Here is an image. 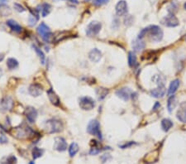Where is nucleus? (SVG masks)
<instances>
[{
    "mask_svg": "<svg viewBox=\"0 0 186 164\" xmlns=\"http://www.w3.org/2000/svg\"><path fill=\"white\" fill-rule=\"evenodd\" d=\"M176 117L180 122L186 123V102H184L180 104L176 114Z\"/></svg>",
    "mask_w": 186,
    "mask_h": 164,
    "instance_id": "17",
    "label": "nucleus"
},
{
    "mask_svg": "<svg viewBox=\"0 0 186 164\" xmlns=\"http://www.w3.org/2000/svg\"><path fill=\"white\" fill-rule=\"evenodd\" d=\"M10 133L19 140H30V139H35V137L38 135L35 131H33L26 125H20L18 127L13 128L10 131Z\"/></svg>",
    "mask_w": 186,
    "mask_h": 164,
    "instance_id": "1",
    "label": "nucleus"
},
{
    "mask_svg": "<svg viewBox=\"0 0 186 164\" xmlns=\"http://www.w3.org/2000/svg\"><path fill=\"white\" fill-rule=\"evenodd\" d=\"M87 131L88 133L94 136H97L99 138H102V133L100 130V124L99 122L96 120H91L88 124L87 127Z\"/></svg>",
    "mask_w": 186,
    "mask_h": 164,
    "instance_id": "5",
    "label": "nucleus"
},
{
    "mask_svg": "<svg viewBox=\"0 0 186 164\" xmlns=\"http://www.w3.org/2000/svg\"><path fill=\"white\" fill-rule=\"evenodd\" d=\"M180 81L178 79L176 80H174L173 81H171V83L170 84V86H169V89H168V95H175L178 88L180 87Z\"/></svg>",
    "mask_w": 186,
    "mask_h": 164,
    "instance_id": "22",
    "label": "nucleus"
},
{
    "mask_svg": "<svg viewBox=\"0 0 186 164\" xmlns=\"http://www.w3.org/2000/svg\"><path fill=\"white\" fill-rule=\"evenodd\" d=\"M79 104L80 109L83 110H91L95 107L96 103H95V99H92L91 97L84 96L81 97L79 100Z\"/></svg>",
    "mask_w": 186,
    "mask_h": 164,
    "instance_id": "6",
    "label": "nucleus"
},
{
    "mask_svg": "<svg viewBox=\"0 0 186 164\" xmlns=\"http://www.w3.org/2000/svg\"><path fill=\"white\" fill-rule=\"evenodd\" d=\"M7 25H8L13 31L15 32H18V33L21 32L22 27L20 26L17 22L14 21V20H8V21L7 22Z\"/></svg>",
    "mask_w": 186,
    "mask_h": 164,
    "instance_id": "24",
    "label": "nucleus"
},
{
    "mask_svg": "<svg viewBox=\"0 0 186 164\" xmlns=\"http://www.w3.org/2000/svg\"><path fill=\"white\" fill-rule=\"evenodd\" d=\"M151 95L156 99H159V98H162L164 97V95L166 93V89L164 86H159L157 88H155L153 90H151Z\"/></svg>",
    "mask_w": 186,
    "mask_h": 164,
    "instance_id": "15",
    "label": "nucleus"
},
{
    "mask_svg": "<svg viewBox=\"0 0 186 164\" xmlns=\"http://www.w3.org/2000/svg\"><path fill=\"white\" fill-rule=\"evenodd\" d=\"M132 22H133V19H132V17L131 15L127 16V18L124 19V23L127 26H130L132 23Z\"/></svg>",
    "mask_w": 186,
    "mask_h": 164,
    "instance_id": "36",
    "label": "nucleus"
},
{
    "mask_svg": "<svg viewBox=\"0 0 186 164\" xmlns=\"http://www.w3.org/2000/svg\"><path fill=\"white\" fill-rule=\"evenodd\" d=\"M29 164H35V163H34V162H30V163Z\"/></svg>",
    "mask_w": 186,
    "mask_h": 164,
    "instance_id": "46",
    "label": "nucleus"
},
{
    "mask_svg": "<svg viewBox=\"0 0 186 164\" xmlns=\"http://www.w3.org/2000/svg\"><path fill=\"white\" fill-rule=\"evenodd\" d=\"M89 57L91 61L97 63L99 62V61L101 60V58H102V52H100L99 49H97V48H94V49L91 50V51L89 52Z\"/></svg>",
    "mask_w": 186,
    "mask_h": 164,
    "instance_id": "18",
    "label": "nucleus"
},
{
    "mask_svg": "<svg viewBox=\"0 0 186 164\" xmlns=\"http://www.w3.org/2000/svg\"><path fill=\"white\" fill-rule=\"evenodd\" d=\"M160 22L164 26L168 27H175L179 25L178 18L174 14H170L166 17H164Z\"/></svg>",
    "mask_w": 186,
    "mask_h": 164,
    "instance_id": "8",
    "label": "nucleus"
},
{
    "mask_svg": "<svg viewBox=\"0 0 186 164\" xmlns=\"http://www.w3.org/2000/svg\"><path fill=\"white\" fill-rule=\"evenodd\" d=\"M176 105H177V98L176 95H170L168 99L167 102V109L169 113H171L174 109H176Z\"/></svg>",
    "mask_w": 186,
    "mask_h": 164,
    "instance_id": "23",
    "label": "nucleus"
},
{
    "mask_svg": "<svg viewBox=\"0 0 186 164\" xmlns=\"http://www.w3.org/2000/svg\"><path fill=\"white\" fill-rule=\"evenodd\" d=\"M102 28V24L98 21H93L88 25L86 29L87 36H95L99 33L100 30Z\"/></svg>",
    "mask_w": 186,
    "mask_h": 164,
    "instance_id": "7",
    "label": "nucleus"
},
{
    "mask_svg": "<svg viewBox=\"0 0 186 164\" xmlns=\"http://www.w3.org/2000/svg\"><path fill=\"white\" fill-rule=\"evenodd\" d=\"M71 33L69 32H59L53 36V42L57 43V42H62L63 40L68 38Z\"/></svg>",
    "mask_w": 186,
    "mask_h": 164,
    "instance_id": "21",
    "label": "nucleus"
},
{
    "mask_svg": "<svg viewBox=\"0 0 186 164\" xmlns=\"http://www.w3.org/2000/svg\"><path fill=\"white\" fill-rule=\"evenodd\" d=\"M6 164H17L16 157L10 156L9 158H8Z\"/></svg>",
    "mask_w": 186,
    "mask_h": 164,
    "instance_id": "38",
    "label": "nucleus"
},
{
    "mask_svg": "<svg viewBox=\"0 0 186 164\" xmlns=\"http://www.w3.org/2000/svg\"><path fill=\"white\" fill-rule=\"evenodd\" d=\"M54 1H58V0H54Z\"/></svg>",
    "mask_w": 186,
    "mask_h": 164,
    "instance_id": "47",
    "label": "nucleus"
},
{
    "mask_svg": "<svg viewBox=\"0 0 186 164\" xmlns=\"http://www.w3.org/2000/svg\"><path fill=\"white\" fill-rule=\"evenodd\" d=\"M8 142V138H6L4 135H1L0 137V143H6Z\"/></svg>",
    "mask_w": 186,
    "mask_h": 164,
    "instance_id": "40",
    "label": "nucleus"
},
{
    "mask_svg": "<svg viewBox=\"0 0 186 164\" xmlns=\"http://www.w3.org/2000/svg\"><path fill=\"white\" fill-rule=\"evenodd\" d=\"M41 13H42V17H46V16L51 13V6L49 3H43L42 5H41Z\"/></svg>",
    "mask_w": 186,
    "mask_h": 164,
    "instance_id": "27",
    "label": "nucleus"
},
{
    "mask_svg": "<svg viewBox=\"0 0 186 164\" xmlns=\"http://www.w3.org/2000/svg\"><path fill=\"white\" fill-rule=\"evenodd\" d=\"M63 123L57 119H51L44 123V129L48 133H59L63 130Z\"/></svg>",
    "mask_w": 186,
    "mask_h": 164,
    "instance_id": "3",
    "label": "nucleus"
},
{
    "mask_svg": "<svg viewBox=\"0 0 186 164\" xmlns=\"http://www.w3.org/2000/svg\"><path fill=\"white\" fill-rule=\"evenodd\" d=\"M79 152V146L76 143H72L69 147V154L71 157L75 156V154Z\"/></svg>",
    "mask_w": 186,
    "mask_h": 164,
    "instance_id": "28",
    "label": "nucleus"
},
{
    "mask_svg": "<svg viewBox=\"0 0 186 164\" xmlns=\"http://www.w3.org/2000/svg\"><path fill=\"white\" fill-rule=\"evenodd\" d=\"M7 66L8 67V69H10V70H14V69H16L18 66V61L16 59H14V58H9L7 61Z\"/></svg>",
    "mask_w": 186,
    "mask_h": 164,
    "instance_id": "29",
    "label": "nucleus"
},
{
    "mask_svg": "<svg viewBox=\"0 0 186 164\" xmlns=\"http://www.w3.org/2000/svg\"><path fill=\"white\" fill-rule=\"evenodd\" d=\"M158 158H159V150L156 149V150H153V151L148 153L145 156L144 162L147 164L153 163V162H156L157 161Z\"/></svg>",
    "mask_w": 186,
    "mask_h": 164,
    "instance_id": "13",
    "label": "nucleus"
},
{
    "mask_svg": "<svg viewBox=\"0 0 186 164\" xmlns=\"http://www.w3.org/2000/svg\"><path fill=\"white\" fill-rule=\"evenodd\" d=\"M13 99L11 97H4L0 100V110L1 111H9L13 107Z\"/></svg>",
    "mask_w": 186,
    "mask_h": 164,
    "instance_id": "10",
    "label": "nucleus"
},
{
    "mask_svg": "<svg viewBox=\"0 0 186 164\" xmlns=\"http://www.w3.org/2000/svg\"><path fill=\"white\" fill-rule=\"evenodd\" d=\"M6 2H7V0H0V5H3V4H5Z\"/></svg>",
    "mask_w": 186,
    "mask_h": 164,
    "instance_id": "44",
    "label": "nucleus"
},
{
    "mask_svg": "<svg viewBox=\"0 0 186 164\" xmlns=\"http://www.w3.org/2000/svg\"><path fill=\"white\" fill-rule=\"evenodd\" d=\"M33 48H34L35 52H37V54L38 55V57H39L40 60H41V62H42V64H44V63H45V55H44V53L42 52V51L40 49L39 47H36V46H33Z\"/></svg>",
    "mask_w": 186,
    "mask_h": 164,
    "instance_id": "33",
    "label": "nucleus"
},
{
    "mask_svg": "<svg viewBox=\"0 0 186 164\" xmlns=\"http://www.w3.org/2000/svg\"><path fill=\"white\" fill-rule=\"evenodd\" d=\"M173 126V123L169 119H164L161 120V128L165 132H168Z\"/></svg>",
    "mask_w": 186,
    "mask_h": 164,
    "instance_id": "26",
    "label": "nucleus"
},
{
    "mask_svg": "<svg viewBox=\"0 0 186 164\" xmlns=\"http://www.w3.org/2000/svg\"><path fill=\"white\" fill-rule=\"evenodd\" d=\"M54 149L59 152H64L67 149V143L66 141L61 137H57L55 138L54 143Z\"/></svg>",
    "mask_w": 186,
    "mask_h": 164,
    "instance_id": "11",
    "label": "nucleus"
},
{
    "mask_svg": "<svg viewBox=\"0 0 186 164\" xmlns=\"http://www.w3.org/2000/svg\"><path fill=\"white\" fill-rule=\"evenodd\" d=\"M47 96L50 99L51 103L55 106H59L60 104V98L58 97V95L55 94V92L52 89H49V90L47 91Z\"/></svg>",
    "mask_w": 186,
    "mask_h": 164,
    "instance_id": "20",
    "label": "nucleus"
},
{
    "mask_svg": "<svg viewBox=\"0 0 186 164\" xmlns=\"http://www.w3.org/2000/svg\"><path fill=\"white\" fill-rule=\"evenodd\" d=\"M3 58H4V55L3 53H0V62L3 60Z\"/></svg>",
    "mask_w": 186,
    "mask_h": 164,
    "instance_id": "43",
    "label": "nucleus"
},
{
    "mask_svg": "<svg viewBox=\"0 0 186 164\" xmlns=\"http://www.w3.org/2000/svg\"><path fill=\"white\" fill-rule=\"evenodd\" d=\"M108 2H109V0H95L94 1V4L95 6H102L107 3Z\"/></svg>",
    "mask_w": 186,
    "mask_h": 164,
    "instance_id": "35",
    "label": "nucleus"
},
{
    "mask_svg": "<svg viewBox=\"0 0 186 164\" xmlns=\"http://www.w3.org/2000/svg\"><path fill=\"white\" fill-rule=\"evenodd\" d=\"M184 9H185V10H186V3H184Z\"/></svg>",
    "mask_w": 186,
    "mask_h": 164,
    "instance_id": "45",
    "label": "nucleus"
},
{
    "mask_svg": "<svg viewBox=\"0 0 186 164\" xmlns=\"http://www.w3.org/2000/svg\"><path fill=\"white\" fill-rule=\"evenodd\" d=\"M37 30V33L42 37L43 41H45L46 42H50L51 37V32L50 27L47 25H46L44 23H42L38 26Z\"/></svg>",
    "mask_w": 186,
    "mask_h": 164,
    "instance_id": "4",
    "label": "nucleus"
},
{
    "mask_svg": "<svg viewBox=\"0 0 186 164\" xmlns=\"http://www.w3.org/2000/svg\"><path fill=\"white\" fill-rule=\"evenodd\" d=\"M131 47H132V49L135 52H141L145 48L146 44L142 40H141L140 38H136V39L132 41Z\"/></svg>",
    "mask_w": 186,
    "mask_h": 164,
    "instance_id": "19",
    "label": "nucleus"
},
{
    "mask_svg": "<svg viewBox=\"0 0 186 164\" xmlns=\"http://www.w3.org/2000/svg\"><path fill=\"white\" fill-rule=\"evenodd\" d=\"M37 15H38V14L34 15V13H33V14H31V15L29 16V18H28L29 26L33 27L34 25H36V23H37V19H38V16Z\"/></svg>",
    "mask_w": 186,
    "mask_h": 164,
    "instance_id": "32",
    "label": "nucleus"
},
{
    "mask_svg": "<svg viewBox=\"0 0 186 164\" xmlns=\"http://www.w3.org/2000/svg\"><path fill=\"white\" fill-rule=\"evenodd\" d=\"M133 144H136V143H134V142H129L128 143H125L124 145H121L119 146V147L122 148V149H127V148H129V147H131V146L133 145Z\"/></svg>",
    "mask_w": 186,
    "mask_h": 164,
    "instance_id": "39",
    "label": "nucleus"
},
{
    "mask_svg": "<svg viewBox=\"0 0 186 164\" xmlns=\"http://www.w3.org/2000/svg\"><path fill=\"white\" fill-rule=\"evenodd\" d=\"M116 95L124 101H127L131 97V90L129 88L123 87L116 91Z\"/></svg>",
    "mask_w": 186,
    "mask_h": 164,
    "instance_id": "14",
    "label": "nucleus"
},
{
    "mask_svg": "<svg viewBox=\"0 0 186 164\" xmlns=\"http://www.w3.org/2000/svg\"><path fill=\"white\" fill-rule=\"evenodd\" d=\"M150 36V38L153 41V42H160L163 38V31L160 27L156 26V25H151L147 27H145L140 32L138 35V38L142 39L145 36Z\"/></svg>",
    "mask_w": 186,
    "mask_h": 164,
    "instance_id": "2",
    "label": "nucleus"
},
{
    "mask_svg": "<svg viewBox=\"0 0 186 164\" xmlns=\"http://www.w3.org/2000/svg\"><path fill=\"white\" fill-rule=\"evenodd\" d=\"M44 153V150L43 149H38V148H34L32 150V158L34 159H37L40 157H42Z\"/></svg>",
    "mask_w": 186,
    "mask_h": 164,
    "instance_id": "31",
    "label": "nucleus"
},
{
    "mask_svg": "<svg viewBox=\"0 0 186 164\" xmlns=\"http://www.w3.org/2000/svg\"><path fill=\"white\" fill-rule=\"evenodd\" d=\"M128 65L130 67H134L136 65V57L132 52L128 53Z\"/></svg>",
    "mask_w": 186,
    "mask_h": 164,
    "instance_id": "30",
    "label": "nucleus"
},
{
    "mask_svg": "<svg viewBox=\"0 0 186 164\" xmlns=\"http://www.w3.org/2000/svg\"><path fill=\"white\" fill-rule=\"evenodd\" d=\"M29 94L33 97H37L41 95L43 92V89L38 84H32L30 86L28 89Z\"/></svg>",
    "mask_w": 186,
    "mask_h": 164,
    "instance_id": "16",
    "label": "nucleus"
},
{
    "mask_svg": "<svg viewBox=\"0 0 186 164\" xmlns=\"http://www.w3.org/2000/svg\"><path fill=\"white\" fill-rule=\"evenodd\" d=\"M168 11L170 12V14H174L177 11V5L175 3H172L168 8Z\"/></svg>",
    "mask_w": 186,
    "mask_h": 164,
    "instance_id": "34",
    "label": "nucleus"
},
{
    "mask_svg": "<svg viewBox=\"0 0 186 164\" xmlns=\"http://www.w3.org/2000/svg\"><path fill=\"white\" fill-rule=\"evenodd\" d=\"M116 13L118 16H124L127 13V4L126 1L121 0L119 1L115 7Z\"/></svg>",
    "mask_w": 186,
    "mask_h": 164,
    "instance_id": "12",
    "label": "nucleus"
},
{
    "mask_svg": "<svg viewBox=\"0 0 186 164\" xmlns=\"http://www.w3.org/2000/svg\"><path fill=\"white\" fill-rule=\"evenodd\" d=\"M68 1L72 3H75V4H78V3H79L78 0H68Z\"/></svg>",
    "mask_w": 186,
    "mask_h": 164,
    "instance_id": "42",
    "label": "nucleus"
},
{
    "mask_svg": "<svg viewBox=\"0 0 186 164\" xmlns=\"http://www.w3.org/2000/svg\"><path fill=\"white\" fill-rule=\"evenodd\" d=\"M109 90L106 88H103V87H99L96 90V94H97L98 97H99V100H102L107 96V94H108Z\"/></svg>",
    "mask_w": 186,
    "mask_h": 164,
    "instance_id": "25",
    "label": "nucleus"
},
{
    "mask_svg": "<svg viewBox=\"0 0 186 164\" xmlns=\"http://www.w3.org/2000/svg\"><path fill=\"white\" fill-rule=\"evenodd\" d=\"M160 104L159 102H156V104H154V106H153V111H156V110H157L158 109H160Z\"/></svg>",
    "mask_w": 186,
    "mask_h": 164,
    "instance_id": "41",
    "label": "nucleus"
},
{
    "mask_svg": "<svg viewBox=\"0 0 186 164\" xmlns=\"http://www.w3.org/2000/svg\"><path fill=\"white\" fill-rule=\"evenodd\" d=\"M14 8L16 9V11L19 12V13H23V12L26 11V9L21 4H19V3H14Z\"/></svg>",
    "mask_w": 186,
    "mask_h": 164,
    "instance_id": "37",
    "label": "nucleus"
},
{
    "mask_svg": "<svg viewBox=\"0 0 186 164\" xmlns=\"http://www.w3.org/2000/svg\"><path fill=\"white\" fill-rule=\"evenodd\" d=\"M24 114H25V116H26L27 121L29 123H31V124H33V123L36 122L37 116H38L37 110L35 109L34 107L32 106H29L27 108H26Z\"/></svg>",
    "mask_w": 186,
    "mask_h": 164,
    "instance_id": "9",
    "label": "nucleus"
},
{
    "mask_svg": "<svg viewBox=\"0 0 186 164\" xmlns=\"http://www.w3.org/2000/svg\"><path fill=\"white\" fill-rule=\"evenodd\" d=\"M85 1H89V0H85Z\"/></svg>",
    "mask_w": 186,
    "mask_h": 164,
    "instance_id": "48",
    "label": "nucleus"
}]
</instances>
